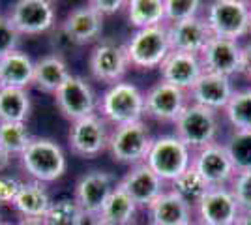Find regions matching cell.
<instances>
[{"label": "cell", "instance_id": "obj_13", "mask_svg": "<svg viewBox=\"0 0 251 225\" xmlns=\"http://www.w3.org/2000/svg\"><path fill=\"white\" fill-rule=\"evenodd\" d=\"M191 165L199 171V175L204 178V182L210 188H221L230 186L232 178L236 176V169L230 161V156L223 143H212L204 149L197 150L193 156Z\"/></svg>", "mask_w": 251, "mask_h": 225}, {"label": "cell", "instance_id": "obj_46", "mask_svg": "<svg viewBox=\"0 0 251 225\" xmlns=\"http://www.w3.org/2000/svg\"><path fill=\"white\" fill-rule=\"evenodd\" d=\"M188 225H201L199 222H191V224H188Z\"/></svg>", "mask_w": 251, "mask_h": 225}, {"label": "cell", "instance_id": "obj_32", "mask_svg": "<svg viewBox=\"0 0 251 225\" xmlns=\"http://www.w3.org/2000/svg\"><path fill=\"white\" fill-rule=\"evenodd\" d=\"M32 141L26 124L21 122H0V149L8 156H21Z\"/></svg>", "mask_w": 251, "mask_h": 225}, {"label": "cell", "instance_id": "obj_25", "mask_svg": "<svg viewBox=\"0 0 251 225\" xmlns=\"http://www.w3.org/2000/svg\"><path fill=\"white\" fill-rule=\"evenodd\" d=\"M51 204V193H49L45 184L36 182V180H26V182H23L21 190H19L11 206L21 214V218L43 220L45 214L49 212Z\"/></svg>", "mask_w": 251, "mask_h": 225}, {"label": "cell", "instance_id": "obj_30", "mask_svg": "<svg viewBox=\"0 0 251 225\" xmlns=\"http://www.w3.org/2000/svg\"><path fill=\"white\" fill-rule=\"evenodd\" d=\"M208 184L204 182V178L199 175V171L191 165L188 171H184L178 178L171 182V190L178 193L188 204L195 208V204L201 201V197L208 192Z\"/></svg>", "mask_w": 251, "mask_h": 225}, {"label": "cell", "instance_id": "obj_19", "mask_svg": "<svg viewBox=\"0 0 251 225\" xmlns=\"http://www.w3.org/2000/svg\"><path fill=\"white\" fill-rule=\"evenodd\" d=\"M240 53L242 45L232 40L212 38L204 51L199 54L204 72L223 77H232L240 74Z\"/></svg>", "mask_w": 251, "mask_h": 225}, {"label": "cell", "instance_id": "obj_42", "mask_svg": "<svg viewBox=\"0 0 251 225\" xmlns=\"http://www.w3.org/2000/svg\"><path fill=\"white\" fill-rule=\"evenodd\" d=\"M8 165H10V156H8L4 150L0 149V171H4Z\"/></svg>", "mask_w": 251, "mask_h": 225}, {"label": "cell", "instance_id": "obj_3", "mask_svg": "<svg viewBox=\"0 0 251 225\" xmlns=\"http://www.w3.org/2000/svg\"><path fill=\"white\" fill-rule=\"evenodd\" d=\"M171 51L173 49L169 42L167 23L159 26L135 30L126 43L129 66L135 70H156L167 58Z\"/></svg>", "mask_w": 251, "mask_h": 225}, {"label": "cell", "instance_id": "obj_35", "mask_svg": "<svg viewBox=\"0 0 251 225\" xmlns=\"http://www.w3.org/2000/svg\"><path fill=\"white\" fill-rule=\"evenodd\" d=\"M229 188L242 212H251V171L236 173Z\"/></svg>", "mask_w": 251, "mask_h": 225}, {"label": "cell", "instance_id": "obj_4", "mask_svg": "<svg viewBox=\"0 0 251 225\" xmlns=\"http://www.w3.org/2000/svg\"><path fill=\"white\" fill-rule=\"evenodd\" d=\"M193 161V154L186 143L176 135H161L152 141L145 163L163 182H173L184 171H188Z\"/></svg>", "mask_w": 251, "mask_h": 225}, {"label": "cell", "instance_id": "obj_15", "mask_svg": "<svg viewBox=\"0 0 251 225\" xmlns=\"http://www.w3.org/2000/svg\"><path fill=\"white\" fill-rule=\"evenodd\" d=\"M188 105V92L159 81L145 94V115L157 122H173Z\"/></svg>", "mask_w": 251, "mask_h": 225}, {"label": "cell", "instance_id": "obj_48", "mask_svg": "<svg viewBox=\"0 0 251 225\" xmlns=\"http://www.w3.org/2000/svg\"><path fill=\"white\" fill-rule=\"evenodd\" d=\"M0 218H2V214H0ZM0 224H2V222H0Z\"/></svg>", "mask_w": 251, "mask_h": 225}, {"label": "cell", "instance_id": "obj_31", "mask_svg": "<svg viewBox=\"0 0 251 225\" xmlns=\"http://www.w3.org/2000/svg\"><path fill=\"white\" fill-rule=\"evenodd\" d=\"M223 113L234 129L251 131V86L234 90Z\"/></svg>", "mask_w": 251, "mask_h": 225}, {"label": "cell", "instance_id": "obj_24", "mask_svg": "<svg viewBox=\"0 0 251 225\" xmlns=\"http://www.w3.org/2000/svg\"><path fill=\"white\" fill-rule=\"evenodd\" d=\"M70 75H72V72H70V66L66 62V58L52 53L45 54L40 60H36L32 85L36 86L40 92L54 94L66 83V79Z\"/></svg>", "mask_w": 251, "mask_h": 225}, {"label": "cell", "instance_id": "obj_21", "mask_svg": "<svg viewBox=\"0 0 251 225\" xmlns=\"http://www.w3.org/2000/svg\"><path fill=\"white\" fill-rule=\"evenodd\" d=\"M150 225H188L193 222V206L188 204L178 193L165 190L147 208Z\"/></svg>", "mask_w": 251, "mask_h": 225}, {"label": "cell", "instance_id": "obj_14", "mask_svg": "<svg viewBox=\"0 0 251 225\" xmlns=\"http://www.w3.org/2000/svg\"><path fill=\"white\" fill-rule=\"evenodd\" d=\"M201 225H236L242 210L229 186L208 188L195 204Z\"/></svg>", "mask_w": 251, "mask_h": 225}, {"label": "cell", "instance_id": "obj_22", "mask_svg": "<svg viewBox=\"0 0 251 225\" xmlns=\"http://www.w3.org/2000/svg\"><path fill=\"white\" fill-rule=\"evenodd\" d=\"M34 66L28 53L15 49L0 58V86L2 88H28L34 79Z\"/></svg>", "mask_w": 251, "mask_h": 225}, {"label": "cell", "instance_id": "obj_11", "mask_svg": "<svg viewBox=\"0 0 251 225\" xmlns=\"http://www.w3.org/2000/svg\"><path fill=\"white\" fill-rule=\"evenodd\" d=\"M8 15L21 36H38L56 26V8L51 0H17Z\"/></svg>", "mask_w": 251, "mask_h": 225}, {"label": "cell", "instance_id": "obj_18", "mask_svg": "<svg viewBox=\"0 0 251 225\" xmlns=\"http://www.w3.org/2000/svg\"><path fill=\"white\" fill-rule=\"evenodd\" d=\"M157 70L161 74V81L182 88L186 92H189L201 79V75L204 74L202 62L197 54L180 53V51H171Z\"/></svg>", "mask_w": 251, "mask_h": 225}, {"label": "cell", "instance_id": "obj_1", "mask_svg": "<svg viewBox=\"0 0 251 225\" xmlns=\"http://www.w3.org/2000/svg\"><path fill=\"white\" fill-rule=\"evenodd\" d=\"M19 158L25 173L36 182H56L68 171L66 152L56 141L49 137H32Z\"/></svg>", "mask_w": 251, "mask_h": 225}, {"label": "cell", "instance_id": "obj_23", "mask_svg": "<svg viewBox=\"0 0 251 225\" xmlns=\"http://www.w3.org/2000/svg\"><path fill=\"white\" fill-rule=\"evenodd\" d=\"M62 25L79 45L96 42L103 32V17L92 10L88 4L83 8H74L66 15Z\"/></svg>", "mask_w": 251, "mask_h": 225}, {"label": "cell", "instance_id": "obj_47", "mask_svg": "<svg viewBox=\"0 0 251 225\" xmlns=\"http://www.w3.org/2000/svg\"><path fill=\"white\" fill-rule=\"evenodd\" d=\"M0 225H11V224H0Z\"/></svg>", "mask_w": 251, "mask_h": 225}, {"label": "cell", "instance_id": "obj_8", "mask_svg": "<svg viewBox=\"0 0 251 225\" xmlns=\"http://www.w3.org/2000/svg\"><path fill=\"white\" fill-rule=\"evenodd\" d=\"M54 103L64 118L70 122H77L81 118L96 115L98 111V100H96L94 88L81 75H70L54 94Z\"/></svg>", "mask_w": 251, "mask_h": 225}, {"label": "cell", "instance_id": "obj_12", "mask_svg": "<svg viewBox=\"0 0 251 225\" xmlns=\"http://www.w3.org/2000/svg\"><path fill=\"white\" fill-rule=\"evenodd\" d=\"M116 178L107 171L94 169L84 173L75 184L74 199L90 218H100L109 195L116 188Z\"/></svg>", "mask_w": 251, "mask_h": 225}, {"label": "cell", "instance_id": "obj_34", "mask_svg": "<svg viewBox=\"0 0 251 225\" xmlns=\"http://www.w3.org/2000/svg\"><path fill=\"white\" fill-rule=\"evenodd\" d=\"M204 2L201 0H165V23L188 21L199 17Z\"/></svg>", "mask_w": 251, "mask_h": 225}, {"label": "cell", "instance_id": "obj_20", "mask_svg": "<svg viewBox=\"0 0 251 225\" xmlns=\"http://www.w3.org/2000/svg\"><path fill=\"white\" fill-rule=\"evenodd\" d=\"M188 94L191 98V103H197L218 113L227 107L229 100L234 94V86L230 83V77L204 72Z\"/></svg>", "mask_w": 251, "mask_h": 225}, {"label": "cell", "instance_id": "obj_7", "mask_svg": "<svg viewBox=\"0 0 251 225\" xmlns=\"http://www.w3.org/2000/svg\"><path fill=\"white\" fill-rule=\"evenodd\" d=\"M152 141L154 137L143 120L127 126H116L109 133L107 152L115 161L133 167L139 163H145Z\"/></svg>", "mask_w": 251, "mask_h": 225}, {"label": "cell", "instance_id": "obj_38", "mask_svg": "<svg viewBox=\"0 0 251 225\" xmlns=\"http://www.w3.org/2000/svg\"><path fill=\"white\" fill-rule=\"evenodd\" d=\"M23 180L13 175H0V204H13L17 193L21 190Z\"/></svg>", "mask_w": 251, "mask_h": 225}, {"label": "cell", "instance_id": "obj_27", "mask_svg": "<svg viewBox=\"0 0 251 225\" xmlns=\"http://www.w3.org/2000/svg\"><path fill=\"white\" fill-rule=\"evenodd\" d=\"M30 94L25 88H2L0 86V122L26 124L30 117Z\"/></svg>", "mask_w": 251, "mask_h": 225}, {"label": "cell", "instance_id": "obj_6", "mask_svg": "<svg viewBox=\"0 0 251 225\" xmlns=\"http://www.w3.org/2000/svg\"><path fill=\"white\" fill-rule=\"evenodd\" d=\"M250 4L246 0H214L206 6L204 19L214 38L238 42L250 34Z\"/></svg>", "mask_w": 251, "mask_h": 225}, {"label": "cell", "instance_id": "obj_43", "mask_svg": "<svg viewBox=\"0 0 251 225\" xmlns=\"http://www.w3.org/2000/svg\"><path fill=\"white\" fill-rule=\"evenodd\" d=\"M236 225H251V212H242Z\"/></svg>", "mask_w": 251, "mask_h": 225}, {"label": "cell", "instance_id": "obj_33", "mask_svg": "<svg viewBox=\"0 0 251 225\" xmlns=\"http://www.w3.org/2000/svg\"><path fill=\"white\" fill-rule=\"evenodd\" d=\"M223 145L229 152L236 173L251 171V131L232 129L227 143Z\"/></svg>", "mask_w": 251, "mask_h": 225}, {"label": "cell", "instance_id": "obj_26", "mask_svg": "<svg viewBox=\"0 0 251 225\" xmlns=\"http://www.w3.org/2000/svg\"><path fill=\"white\" fill-rule=\"evenodd\" d=\"M127 21L135 30L165 25V0H127Z\"/></svg>", "mask_w": 251, "mask_h": 225}, {"label": "cell", "instance_id": "obj_17", "mask_svg": "<svg viewBox=\"0 0 251 225\" xmlns=\"http://www.w3.org/2000/svg\"><path fill=\"white\" fill-rule=\"evenodd\" d=\"M169 30V42L173 51L180 53H189L199 56L208 42L214 38L208 28V23L204 19V15L193 17L188 21L171 23L167 25Z\"/></svg>", "mask_w": 251, "mask_h": 225}, {"label": "cell", "instance_id": "obj_10", "mask_svg": "<svg viewBox=\"0 0 251 225\" xmlns=\"http://www.w3.org/2000/svg\"><path fill=\"white\" fill-rule=\"evenodd\" d=\"M68 143L75 156L83 160H94L109 147V129L101 115H90L72 122L68 131Z\"/></svg>", "mask_w": 251, "mask_h": 225}, {"label": "cell", "instance_id": "obj_16", "mask_svg": "<svg viewBox=\"0 0 251 225\" xmlns=\"http://www.w3.org/2000/svg\"><path fill=\"white\" fill-rule=\"evenodd\" d=\"M163 184L165 182L148 167L147 163H139L126 173L122 180L118 182V186L131 197V201L137 206L148 208L157 199V195L165 192Z\"/></svg>", "mask_w": 251, "mask_h": 225}, {"label": "cell", "instance_id": "obj_45", "mask_svg": "<svg viewBox=\"0 0 251 225\" xmlns=\"http://www.w3.org/2000/svg\"><path fill=\"white\" fill-rule=\"evenodd\" d=\"M250 34H251V4H250Z\"/></svg>", "mask_w": 251, "mask_h": 225}, {"label": "cell", "instance_id": "obj_28", "mask_svg": "<svg viewBox=\"0 0 251 225\" xmlns=\"http://www.w3.org/2000/svg\"><path fill=\"white\" fill-rule=\"evenodd\" d=\"M137 208H139V206L131 201V197L116 184V188L113 190V193L109 195V199H107V203H105L100 218H103L107 222H113V224L133 225Z\"/></svg>", "mask_w": 251, "mask_h": 225}, {"label": "cell", "instance_id": "obj_37", "mask_svg": "<svg viewBox=\"0 0 251 225\" xmlns=\"http://www.w3.org/2000/svg\"><path fill=\"white\" fill-rule=\"evenodd\" d=\"M51 47H52V54H58V56H62L64 58V54L72 53V51H75V49L81 47V45L75 42L74 36L68 32V30L64 28V25L60 23L58 26L52 28Z\"/></svg>", "mask_w": 251, "mask_h": 225}, {"label": "cell", "instance_id": "obj_5", "mask_svg": "<svg viewBox=\"0 0 251 225\" xmlns=\"http://www.w3.org/2000/svg\"><path fill=\"white\" fill-rule=\"evenodd\" d=\"M218 131H220L218 113L191 101L175 120V135L195 152L204 149L206 145L216 143Z\"/></svg>", "mask_w": 251, "mask_h": 225}, {"label": "cell", "instance_id": "obj_29", "mask_svg": "<svg viewBox=\"0 0 251 225\" xmlns=\"http://www.w3.org/2000/svg\"><path fill=\"white\" fill-rule=\"evenodd\" d=\"M47 225H92L94 218L84 214V210L75 203V199L52 201L49 212L45 214Z\"/></svg>", "mask_w": 251, "mask_h": 225}, {"label": "cell", "instance_id": "obj_2", "mask_svg": "<svg viewBox=\"0 0 251 225\" xmlns=\"http://www.w3.org/2000/svg\"><path fill=\"white\" fill-rule=\"evenodd\" d=\"M98 109L105 122L115 126L135 124L145 117V94L137 85L122 81L105 90Z\"/></svg>", "mask_w": 251, "mask_h": 225}, {"label": "cell", "instance_id": "obj_40", "mask_svg": "<svg viewBox=\"0 0 251 225\" xmlns=\"http://www.w3.org/2000/svg\"><path fill=\"white\" fill-rule=\"evenodd\" d=\"M240 74L251 79V42L242 45L240 53Z\"/></svg>", "mask_w": 251, "mask_h": 225}, {"label": "cell", "instance_id": "obj_44", "mask_svg": "<svg viewBox=\"0 0 251 225\" xmlns=\"http://www.w3.org/2000/svg\"><path fill=\"white\" fill-rule=\"evenodd\" d=\"M92 225H120V224H113V222H107L103 218H94Z\"/></svg>", "mask_w": 251, "mask_h": 225}, {"label": "cell", "instance_id": "obj_36", "mask_svg": "<svg viewBox=\"0 0 251 225\" xmlns=\"http://www.w3.org/2000/svg\"><path fill=\"white\" fill-rule=\"evenodd\" d=\"M19 42H21V34L17 32L15 25L10 19V15L0 13V58L4 54L15 51Z\"/></svg>", "mask_w": 251, "mask_h": 225}, {"label": "cell", "instance_id": "obj_49", "mask_svg": "<svg viewBox=\"0 0 251 225\" xmlns=\"http://www.w3.org/2000/svg\"><path fill=\"white\" fill-rule=\"evenodd\" d=\"M148 225H150V224H148Z\"/></svg>", "mask_w": 251, "mask_h": 225}, {"label": "cell", "instance_id": "obj_39", "mask_svg": "<svg viewBox=\"0 0 251 225\" xmlns=\"http://www.w3.org/2000/svg\"><path fill=\"white\" fill-rule=\"evenodd\" d=\"M94 11H98L101 17H107V15H115L118 11L126 10V2L124 0H90L86 2Z\"/></svg>", "mask_w": 251, "mask_h": 225}, {"label": "cell", "instance_id": "obj_9", "mask_svg": "<svg viewBox=\"0 0 251 225\" xmlns=\"http://www.w3.org/2000/svg\"><path fill=\"white\" fill-rule=\"evenodd\" d=\"M88 68L96 81L105 85H116L124 81L127 70L131 68L126 53V45L113 40H101L92 47L88 56Z\"/></svg>", "mask_w": 251, "mask_h": 225}, {"label": "cell", "instance_id": "obj_41", "mask_svg": "<svg viewBox=\"0 0 251 225\" xmlns=\"http://www.w3.org/2000/svg\"><path fill=\"white\" fill-rule=\"evenodd\" d=\"M15 225H47L45 220H38V218H21Z\"/></svg>", "mask_w": 251, "mask_h": 225}]
</instances>
